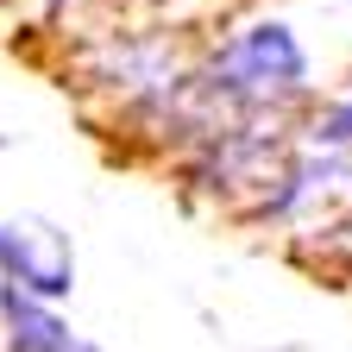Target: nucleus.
Instances as JSON below:
<instances>
[{"instance_id":"2","label":"nucleus","mask_w":352,"mask_h":352,"mask_svg":"<svg viewBox=\"0 0 352 352\" xmlns=\"http://www.w3.org/2000/svg\"><path fill=\"white\" fill-rule=\"evenodd\" d=\"M302 44L283 25H252L214 57V88H233V95H289L302 88Z\"/></svg>"},{"instance_id":"4","label":"nucleus","mask_w":352,"mask_h":352,"mask_svg":"<svg viewBox=\"0 0 352 352\" xmlns=\"http://www.w3.org/2000/svg\"><path fill=\"white\" fill-rule=\"evenodd\" d=\"M315 139H321V145H352V101H346V107H333V113L315 126Z\"/></svg>"},{"instance_id":"1","label":"nucleus","mask_w":352,"mask_h":352,"mask_svg":"<svg viewBox=\"0 0 352 352\" xmlns=\"http://www.w3.org/2000/svg\"><path fill=\"white\" fill-rule=\"evenodd\" d=\"M0 271L13 277L19 296L32 302H57L76 283V252L69 233H57L51 220H0Z\"/></svg>"},{"instance_id":"3","label":"nucleus","mask_w":352,"mask_h":352,"mask_svg":"<svg viewBox=\"0 0 352 352\" xmlns=\"http://www.w3.org/2000/svg\"><path fill=\"white\" fill-rule=\"evenodd\" d=\"M0 315H7V327H13V352H101V346H88L69 321H57L44 302L19 296L13 283L0 289Z\"/></svg>"}]
</instances>
